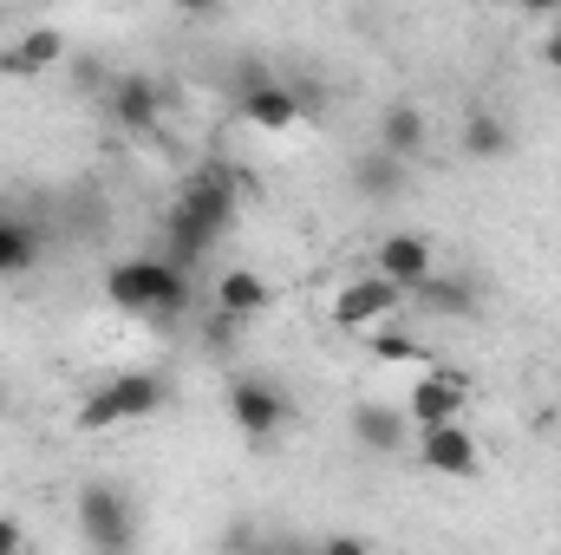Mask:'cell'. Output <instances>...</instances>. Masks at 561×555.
I'll use <instances>...</instances> for the list:
<instances>
[{
    "label": "cell",
    "mask_w": 561,
    "mask_h": 555,
    "mask_svg": "<svg viewBox=\"0 0 561 555\" xmlns=\"http://www.w3.org/2000/svg\"><path fill=\"white\" fill-rule=\"evenodd\" d=\"M229 223H236V177L222 170V163H209V170H196L190 183H183V196L170 203V216H163V242H170V256L163 262H176L183 275L229 236Z\"/></svg>",
    "instance_id": "obj_1"
},
{
    "label": "cell",
    "mask_w": 561,
    "mask_h": 555,
    "mask_svg": "<svg viewBox=\"0 0 561 555\" xmlns=\"http://www.w3.org/2000/svg\"><path fill=\"white\" fill-rule=\"evenodd\" d=\"M105 301L118 314H183L190 307V275L163 256H131L105 269Z\"/></svg>",
    "instance_id": "obj_2"
},
{
    "label": "cell",
    "mask_w": 561,
    "mask_h": 555,
    "mask_svg": "<svg viewBox=\"0 0 561 555\" xmlns=\"http://www.w3.org/2000/svg\"><path fill=\"white\" fill-rule=\"evenodd\" d=\"M170 406V380L163 373H144V366H131V373H112L99 393H85V406H79V431L85 438H99V431H118V424H138V418H157Z\"/></svg>",
    "instance_id": "obj_3"
},
{
    "label": "cell",
    "mask_w": 561,
    "mask_h": 555,
    "mask_svg": "<svg viewBox=\"0 0 561 555\" xmlns=\"http://www.w3.org/2000/svg\"><path fill=\"white\" fill-rule=\"evenodd\" d=\"M72 523L92 555H138V497L125 484H85L72 503Z\"/></svg>",
    "instance_id": "obj_4"
},
{
    "label": "cell",
    "mask_w": 561,
    "mask_h": 555,
    "mask_svg": "<svg viewBox=\"0 0 561 555\" xmlns=\"http://www.w3.org/2000/svg\"><path fill=\"white\" fill-rule=\"evenodd\" d=\"M399 301H405V294H399L392 281L359 275V281H346V287H333V307H327V314H333L340 333H379V327L399 314Z\"/></svg>",
    "instance_id": "obj_5"
},
{
    "label": "cell",
    "mask_w": 561,
    "mask_h": 555,
    "mask_svg": "<svg viewBox=\"0 0 561 555\" xmlns=\"http://www.w3.org/2000/svg\"><path fill=\"white\" fill-rule=\"evenodd\" d=\"M229 418H236V431L249 438V444H268L287 431V418H294V399L268 386V380H236L229 386Z\"/></svg>",
    "instance_id": "obj_6"
},
{
    "label": "cell",
    "mask_w": 561,
    "mask_h": 555,
    "mask_svg": "<svg viewBox=\"0 0 561 555\" xmlns=\"http://www.w3.org/2000/svg\"><path fill=\"white\" fill-rule=\"evenodd\" d=\"M373 275L379 281H392L399 294H419L424 281L437 275V249H431V236H419V229H392L379 249H373Z\"/></svg>",
    "instance_id": "obj_7"
},
{
    "label": "cell",
    "mask_w": 561,
    "mask_h": 555,
    "mask_svg": "<svg viewBox=\"0 0 561 555\" xmlns=\"http://www.w3.org/2000/svg\"><path fill=\"white\" fill-rule=\"evenodd\" d=\"M463 399H470V380L457 366H431L419 386L405 393V418L419 431H437V424H457L463 418Z\"/></svg>",
    "instance_id": "obj_8"
},
{
    "label": "cell",
    "mask_w": 561,
    "mask_h": 555,
    "mask_svg": "<svg viewBox=\"0 0 561 555\" xmlns=\"http://www.w3.org/2000/svg\"><path fill=\"white\" fill-rule=\"evenodd\" d=\"M424 471H437V477H457V484H470V477H483V444L463 431V424H437V431H424Z\"/></svg>",
    "instance_id": "obj_9"
},
{
    "label": "cell",
    "mask_w": 561,
    "mask_h": 555,
    "mask_svg": "<svg viewBox=\"0 0 561 555\" xmlns=\"http://www.w3.org/2000/svg\"><path fill=\"white\" fill-rule=\"evenodd\" d=\"M105 118L125 125V132H150V125L163 118V86L144 79V72H118L112 92H105Z\"/></svg>",
    "instance_id": "obj_10"
},
{
    "label": "cell",
    "mask_w": 561,
    "mask_h": 555,
    "mask_svg": "<svg viewBox=\"0 0 561 555\" xmlns=\"http://www.w3.org/2000/svg\"><path fill=\"white\" fill-rule=\"evenodd\" d=\"M66 53H72V39H66L59 26H26V33L0 53V72H13V79H39V72L66 66Z\"/></svg>",
    "instance_id": "obj_11"
},
{
    "label": "cell",
    "mask_w": 561,
    "mask_h": 555,
    "mask_svg": "<svg viewBox=\"0 0 561 555\" xmlns=\"http://www.w3.org/2000/svg\"><path fill=\"white\" fill-rule=\"evenodd\" d=\"M346 424H353V438H359L373 457H392V451H405V431H412V418L392 412V406H379V399H359V406L346 412Z\"/></svg>",
    "instance_id": "obj_12"
},
{
    "label": "cell",
    "mask_w": 561,
    "mask_h": 555,
    "mask_svg": "<svg viewBox=\"0 0 561 555\" xmlns=\"http://www.w3.org/2000/svg\"><path fill=\"white\" fill-rule=\"evenodd\" d=\"M216 307H222L229 327H242V320H262L275 307V287L255 275V269H229V275L216 281Z\"/></svg>",
    "instance_id": "obj_13"
},
{
    "label": "cell",
    "mask_w": 561,
    "mask_h": 555,
    "mask_svg": "<svg viewBox=\"0 0 561 555\" xmlns=\"http://www.w3.org/2000/svg\"><path fill=\"white\" fill-rule=\"evenodd\" d=\"M236 112H242V118H249L255 132H294V125L307 118L287 79H268V86H255L249 99H236Z\"/></svg>",
    "instance_id": "obj_14"
},
{
    "label": "cell",
    "mask_w": 561,
    "mask_h": 555,
    "mask_svg": "<svg viewBox=\"0 0 561 555\" xmlns=\"http://www.w3.org/2000/svg\"><path fill=\"white\" fill-rule=\"evenodd\" d=\"M424 138H431V125H424V112L412 105V99H392V105L379 112V150H386V157L412 163V157L424 150Z\"/></svg>",
    "instance_id": "obj_15"
},
{
    "label": "cell",
    "mask_w": 561,
    "mask_h": 555,
    "mask_svg": "<svg viewBox=\"0 0 561 555\" xmlns=\"http://www.w3.org/2000/svg\"><path fill=\"white\" fill-rule=\"evenodd\" d=\"M353 190H359L366 203H399V196H405V163L373 144V150L353 157Z\"/></svg>",
    "instance_id": "obj_16"
},
{
    "label": "cell",
    "mask_w": 561,
    "mask_h": 555,
    "mask_svg": "<svg viewBox=\"0 0 561 555\" xmlns=\"http://www.w3.org/2000/svg\"><path fill=\"white\" fill-rule=\"evenodd\" d=\"M457 144H463V157H470V163H503L516 138H510V125H503L490 105H470V112H463V132H457Z\"/></svg>",
    "instance_id": "obj_17"
},
{
    "label": "cell",
    "mask_w": 561,
    "mask_h": 555,
    "mask_svg": "<svg viewBox=\"0 0 561 555\" xmlns=\"http://www.w3.org/2000/svg\"><path fill=\"white\" fill-rule=\"evenodd\" d=\"M419 301L431 314H450V320H477V287L470 281H450V275H431L419 287Z\"/></svg>",
    "instance_id": "obj_18"
},
{
    "label": "cell",
    "mask_w": 561,
    "mask_h": 555,
    "mask_svg": "<svg viewBox=\"0 0 561 555\" xmlns=\"http://www.w3.org/2000/svg\"><path fill=\"white\" fill-rule=\"evenodd\" d=\"M39 262V236L13 216H0V275H26Z\"/></svg>",
    "instance_id": "obj_19"
},
{
    "label": "cell",
    "mask_w": 561,
    "mask_h": 555,
    "mask_svg": "<svg viewBox=\"0 0 561 555\" xmlns=\"http://www.w3.org/2000/svg\"><path fill=\"white\" fill-rule=\"evenodd\" d=\"M112 79H118V72H105L99 59H72V86H79V92H99V99H105Z\"/></svg>",
    "instance_id": "obj_20"
},
{
    "label": "cell",
    "mask_w": 561,
    "mask_h": 555,
    "mask_svg": "<svg viewBox=\"0 0 561 555\" xmlns=\"http://www.w3.org/2000/svg\"><path fill=\"white\" fill-rule=\"evenodd\" d=\"M255 543H262V530H255L249 517H236V523L222 530V555H255Z\"/></svg>",
    "instance_id": "obj_21"
},
{
    "label": "cell",
    "mask_w": 561,
    "mask_h": 555,
    "mask_svg": "<svg viewBox=\"0 0 561 555\" xmlns=\"http://www.w3.org/2000/svg\"><path fill=\"white\" fill-rule=\"evenodd\" d=\"M373 353H379V360H424V353L412 347V340H405V333H386V327L373 333Z\"/></svg>",
    "instance_id": "obj_22"
},
{
    "label": "cell",
    "mask_w": 561,
    "mask_h": 555,
    "mask_svg": "<svg viewBox=\"0 0 561 555\" xmlns=\"http://www.w3.org/2000/svg\"><path fill=\"white\" fill-rule=\"evenodd\" d=\"M313 555H373V543H366V536H320Z\"/></svg>",
    "instance_id": "obj_23"
},
{
    "label": "cell",
    "mask_w": 561,
    "mask_h": 555,
    "mask_svg": "<svg viewBox=\"0 0 561 555\" xmlns=\"http://www.w3.org/2000/svg\"><path fill=\"white\" fill-rule=\"evenodd\" d=\"M255 555H313V543H300V536H262Z\"/></svg>",
    "instance_id": "obj_24"
},
{
    "label": "cell",
    "mask_w": 561,
    "mask_h": 555,
    "mask_svg": "<svg viewBox=\"0 0 561 555\" xmlns=\"http://www.w3.org/2000/svg\"><path fill=\"white\" fill-rule=\"evenodd\" d=\"M0 555H26V536H20L13 517H0Z\"/></svg>",
    "instance_id": "obj_25"
},
{
    "label": "cell",
    "mask_w": 561,
    "mask_h": 555,
    "mask_svg": "<svg viewBox=\"0 0 561 555\" xmlns=\"http://www.w3.org/2000/svg\"><path fill=\"white\" fill-rule=\"evenodd\" d=\"M542 66H549V72H561V26L542 39Z\"/></svg>",
    "instance_id": "obj_26"
},
{
    "label": "cell",
    "mask_w": 561,
    "mask_h": 555,
    "mask_svg": "<svg viewBox=\"0 0 561 555\" xmlns=\"http://www.w3.org/2000/svg\"><path fill=\"white\" fill-rule=\"evenodd\" d=\"M0 399H7V393H0Z\"/></svg>",
    "instance_id": "obj_27"
}]
</instances>
